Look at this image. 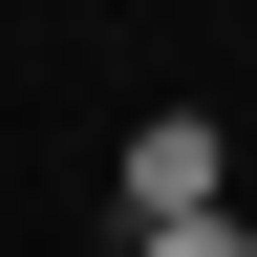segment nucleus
Returning a JSON list of instances; mask_svg holds the SVG:
<instances>
[{
  "label": "nucleus",
  "instance_id": "nucleus-1",
  "mask_svg": "<svg viewBox=\"0 0 257 257\" xmlns=\"http://www.w3.org/2000/svg\"><path fill=\"white\" fill-rule=\"evenodd\" d=\"M128 214H236V128L214 107H150L128 128Z\"/></svg>",
  "mask_w": 257,
  "mask_h": 257
},
{
  "label": "nucleus",
  "instance_id": "nucleus-2",
  "mask_svg": "<svg viewBox=\"0 0 257 257\" xmlns=\"http://www.w3.org/2000/svg\"><path fill=\"white\" fill-rule=\"evenodd\" d=\"M128 257H257V214H128Z\"/></svg>",
  "mask_w": 257,
  "mask_h": 257
}]
</instances>
